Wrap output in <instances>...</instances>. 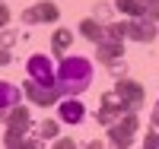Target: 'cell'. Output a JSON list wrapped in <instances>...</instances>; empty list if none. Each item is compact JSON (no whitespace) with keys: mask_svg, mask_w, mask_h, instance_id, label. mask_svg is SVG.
Here are the masks:
<instances>
[{"mask_svg":"<svg viewBox=\"0 0 159 149\" xmlns=\"http://www.w3.org/2000/svg\"><path fill=\"white\" fill-rule=\"evenodd\" d=\"M22 89H25V95H29V102H32V105H42V108L54 105V102L61 99L57 86H45V83H35L32 76L25 79V83H22Z\"/></svg>","mask_w":159,"mask_h":149,"instance_id":"obj_5","label":"cell"},{"mask_svg":"<svg viewBox=\"0 0 159 149\" xmlns=\"http://www.w3.org/2000/svg\"><path fill=\"white\" fill-rule=\"evenodd\" d=\"M0 42H3V48H13V45H16V32H3Z\"/></svg>","mask_w":159,"mask_h":149,"instance_id":"obj_19","label":"cell"},{"mask_svg":"<svg viewBox=\"0 0 159 149\" xmlns=\"http://www.w3.org/2000/svg\"><path fill=\"white\" fill-rule=\"evenodd\" d=\"M57 117L64 124H80L86 117V108L76 102V95H61L57 99Z\"/></svg>","mask_w":159,"mask_h":149,"instance_id":"obj_11","label":"cell"},{"mask_svg":"<svg viewBox=\"0 0 159 149\" xmlns=\"http://www.w3.org/2000/svg\"><path fill=\"white\" fill-rule=\"evenodd\" d=\"M42 140H54L57 137V121H42Z\"/></svg>","mask_w":159,"mask_h":149,"instance_id":"obj_16","label":"cell"},{"mask_svg":"<svg viewBox=\"0 0 159 149\" xmlns=\"http://www.w3.org/2000/svg\"><path fill=\"white\" fill-rule=\"evenodd\" d=\"M45 140H22V146H29V149H35V146H42Z\"/></svg>","mask_w":159,"mask_h":149,"instance_id":"obj_24","label":"cell"},{"mask_svg":"<svg viewBox=\"0 0 159 149\" xmlns=\"http://www.w3.org/2000/svg\"><path fill=\"white\" fill-rule=\"evenodd\" d=\"M115 7L124 16H143L147 13V0H115Z\"/></svg>","mask_w":159,"mask_h":149,"instance_id":"obj_15","label":"cell"},{"mask_svg":"<svg viewBox=\"0 0 159 149\" xmlns=\"http://www.w3.org/2000/svg\"><path fill=\"white\" fill-rule=\"evenodd\" d=\"M7 133H3V146L10 149H16L22 146L25 140V130H29V108H22V105H13L10 111H7Z\"/></svg>","mask_w":159,"mask_h":149,"instance_id":"obj_2","label":"cell"},{"mask_svg":"<svg viewBox=\"0 0 159 149\" xmlns=\"http://www.w3.org/2000/svg\"><path fill=\"white\" fill-rule=\"evenodd\" d=\"M25 70L35 83H45V86H54V64H51L45 54H32L29 64H25Z\"/></svg>","mask_w":159,"mask_h":149,"instance_id":"obj_8","label":"cell"},{"mask_svg":"<svg viewBox=\"0 0 159 149\" xmlns=\"http://www.w3.org/2000/svg\"><path fill=\"white\" fill-rule=\"evenodd\" d=\"M105 35H108V38H121V42H124V22H108V25H105Z\"/></svg>","mask_w":159,"mask_h":149,"instance_id":"obj_17","label":"cell"},{"mask_svg":"<svg viewBox=\"0 0 159 149\" xmlns=\"http://www.w3.org/2000/svg\"><path fill=\"white\" fill-rule=\"evenodd\" d=\"M96 57L105 64V67H111L124 57V42L121 38H108V35H102L99 42H96Z\"/></svg>","mask_w":159,"mask_h":149,"instance_id":"obj_7","label":"cell"},{"mask_svg":"<svg viewBox=\"0 0 159 149\" xmlns=\"http://www.w3.org/2000/svg\"><path fill=\"white\" fill-rule=\"evenodd\" d=\"M92 83V60L89 57H67L64 54L61 67L54 70V86L61 95H80Z\"/></svg>","mask_w":159,"mask_h":149,"instance_id":"obj_1","label":"cell"},{"mask_svg":"<svg viewBox=\"0 0 159 149\" xmlns=\"http://www.w3.org/2000/svg\"><path fill=\"white\" fill-rule=\"evenodd\" d=\"M96 13H99V16H108L111 7H108V3H96Z\"/></svg>","mask_w":159,"mask_h":149,"instance_id":"obj_22","label":"cell"},{"mask_svg":"<svg viewBox=\"0 0 159 149\" xmlns=\"http://www.w3.org/2000/svg\"><path fill=\"white\" fill-rule=\"evenodd\" d=\"M7 22H10V7H7V3H0V29H3Z\"/></svg>","mask_w":159,"mask_h":149,"instance_id":"obj_20","label":"cell"},{"mask_svg":"<svg viewBox=\"0 0 159 149\" xmlns=\"http://www.w3.org/2000/svg\"><path fill=\"white\" fill-rule=\"evenodd\" d=\"M7 64H10V51L0 48V67H7Z\"/></svg>","mask_w":159,"mask_h":149,"instance_id":"obj_23","label":"cell"},{"mask_svg":"<svg viewBox=\"0 0 159 149\" xmlns=\"http://www.w3.org/2000/svg\"><path fill=\"white\" fill-rule=\"evenodd\" d=\"M115 92L127 102L130 111L143 108V102H147V92H143V86H140V83H134V79H118V83H115Z\"/></svg>","mask_w":159,"mask_h":149,"instance_id":"obj_9","label":"cell"},{"mask_svg":"<svg viewBox=\"0 0 159 149\" xmlns=\"http://www.w3.org/2000/svg\"><path fill=\"white\" fill-rule=\"evenodd\" d=\"M150 121H153V127H159V108L153 111V117H150Z\"/></svg>","mask_w":159,"mask_h":149,"instance_id":"obj_25","label":"cell"},{"mask_svg":"<svg viewBox=\"0 0 159 149\" xmlns=\"http://www.w3.org/2000/svg\"><path fill=\"white\" fill-rule=\"evenodd\" d=\"M124 38H134L140 45H150L156 38V19L150 16H130V22H124Z\"/></svg>","mask_w":159,"mask_h":149,"instance_id":"obj_4","label":"cell"},{"mask_svg":"<svg viewBox=\"0 0 159 149\" xmlns=\"http://www.w3.org/2000/svg\"><path fill=\"white\" fill-rule=\"evenodd\" d=\"M143 146H147V149H159V133H147Z\"/></svg>","mask_w":159,"mask_h":149,"instance_id":"obj_18","label":"cell"},{"mask_svg":"<svg viewBox=\"0 0 159 149\" xmlns=\"http://www.w3.org/2000/svg\"><path fill=\"white\" fill-rule=\"evenodd\" d=\"M61 16V10L51 3V0H45V3H35L29 10H22V22L25 25H35V22H54Z\"/></svg>","mask_w":159,"mask_h":149,"instance_id":"obj_10","label":"cell"},{"mask_svg":"<svg viewBox=\"0 0 159 149\" xmlns=\"http://www.w3.org/2000/svg\"><path fill=\"white\" fill-rule=\"evenodd\" d=\"M13 105H19V89L10 83V79H0V121L7 117V111Z\"/></svg>","mask_w":159,"mask_h":149,"instance_id":"obj_12","label":"cell"},{"mask_svg":"<svg viewBox=\"0 0 159 149\" xmlns=\"http://www.w3.org/2000/svg\"><path fill=\"white\" fill-rule=\"evenodd\" d=\"M70 42H73L70 29H57V32H54V38H51V51H54L57 57H64V54L70 51Z\"/></svg>","mask_w":159,"mask_h":149,"instance_id":"obj_14","label":"cell"},{"mask_svg":"<svg viewBox=\"0 0 159 149\" xmlns=\"http://www.w3.org/2000/svg\"><path fill=\"white\" fill-rule=\"evenodd\" d=\"M80 35H83L86 42H92V45H96L99 38L105 35V25H102L99 19H83V22H80Z\"/></svg>","mask_w":159,"mask_h":149,"instance_id":"obj_13","label":"cell"},{"mask_svg":"<svg viewBox=\"0 0 159 149\" xmlns=\"http://www.w3.org/2000/svg\"><path fill=\"white\" fill-rule=\"evenodd\" d=\"M54 146H57V149H70V146H73V140H67V137H61V140H54Z\"/></svg>","mask_w":159,"mask_h":149,"instance_id":"obj_21","label":"cell"},{"mask_svg":"<svg viewBox=\"0 0 159 149\" xmlns=\"http://www.w3.org/2000/svg\"><path fill=\"white\" fill-rule=\"evenodd\" d=\"M124 111H130V108H127V102H124L121 95H118V92H108V95L102 99L99 111H96V121H99V124H105V127H108L111 121H115V117H121Z\"/></svg>","mask_w":159,"mask_h":149,"instance_id":"obj_6","label":"cell"},{"mask_svg":"<svg viewBox=\"0 0 159 149\" xmlns=\"http://www.w3.org/2000/svg\"><path fill=\"white\" fill-rule=\"evenodd\" d=\"M137 127H140L137 111H124L121 117H115L111 124H108V143H115V146H130Z\"/></svg>","mask_w":159,"mask_h":149,"instance_id":"obj_3","label":"cell"}]
</instances>
